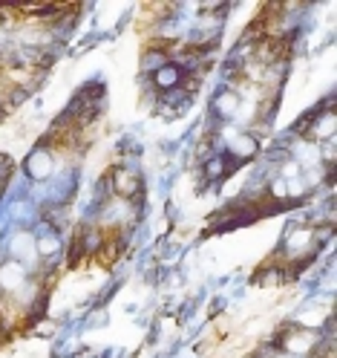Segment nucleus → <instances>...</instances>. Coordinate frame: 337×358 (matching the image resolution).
I'll list each match as a JSON object with an SVG mask.
<instances>
[{"label":"nucleus","instance_id":"obj_13","mask_svg":"<svg viewBox=\"0 0 337 358\" xmlns=\"http://www.w3.org/2000/svg\"><path fill=\"white\" fill-rule=\"evenodd\" d=\"M35 332H38V335H55V332H58V324H55V321H38Z\"/></svg>","mask_w":337,"mask_h":358},{"label":"nucleus","instance_id":"obj_10","mask_svg":"<svg viewBox=\"0 0 337 358\" xmlns=\"http://www.w3.org/2000/svg\"><path fill=\"white\" fill-rule=\"evenodd\" d=\"M239 107H242V96L237 90H222V93H216L211 101V110H214L216 119H234L239 113Z\"/></svg>","mask_w":337,"mask_h":358},{"label":"nucleus","instance_id":"obj_3","mask_svg":"<svg viewBox=\"0 0 337 358\" xmlns=\"http://www.w3.org/2000/svg\"><path fill=\"white\" fill-rule=\"evenodd\" d=\"M280 347L288 355H311L320 352V335L314 329H303V327H288L280 338Z\"/></svg>","mask_w":337,"mask_h":358},{"label":"nucleus","instance_id":"obj_8","mask_svg":"<svg viewBox=\"0 0 337 358\" xmlns=\"http://www.w3.org/2000/svg\"><path fill=\"white\" fill-rule=\"evenodd\" d=\"M257 153H260V139L251 136L248 130L234 133V136L228 139V148H225V156L234 159V162H248V159H254Z\"/></svg>","mask_w":337,"mask_h":358},{"label":"nucleus","instance_id":"obj_2","mask_svg":"<svg viewBox=\"0 0 337 358\" xmlns=\"http://www.w3.org/2000/svg\"><path fill=\"white\" fill-rule=\"evenodd\" d=\"M317 229L311 226H288L283 234V255L294 257V260H308L314 245H317Z\"/></svg>","mask_w":337,"mask_h":358},{"label":"nucleus","instance_id":"obj_11","mask_svg":"<svg viewBox=\"0 0 337 358\" xmlns=\"http://www.w3.org/2000/svg\"><path fill=\"white\" fill-rule=\"evenodd\" d=\"M228 171H231V165H228V156L225 153L208 156V159L202 162V179H205V182H219V179L228 176Z\"/></svg>","mask_w":337,"mask_h":358},{"label":"nucleus","instance_id":"obj_12","mask_svg":"<svg viewBox=\"0 0 337 358\" xmlns=\"http://www.w3.org/2000/svg\"><path fill=\"white\" fill-rule=\"evenodd\" d=\"M63 249V243L55 231H43V234H35V252L40 260H55Z\"/></svg>","mask_w":337,"mask_h":358},{"label":"nucleus","instance_id":"obj_5","mask_svg":"<svg viewBox=\"0 0 337 358\" xmlns=\"http://www.w3.org/2000/svg\"><path fill=\"white\" fill-rule=\"evenodd\" d=\"M24 171L29 179L35 182H43V179H50L55 173V153L47 148V145H38L24 162Z\"/></svg>","mask_w":337,"mask_h":358},{"label":"nucleus","instance_id":"obj_9","mask_svg":"<svg viewBox=\"0 0 337 358\" xmlns=\"http://www.w3.org/2000/svg\"><path fill=\"white\" fill-rule=\"evenodd\" d=\"M9 255H12V260L24 263V266L35 263V260H38V252H35V234H32V231H17V234L12 237V243H9Z\"/></svg>","mask_w":337,"mask_h":358},{"label":"nucleus","instance_id":"obj_1","mask_svg":"<svg viewBox=\"0 0 337 358\" xmlns=\"http://www.w3.org/2000/svg\"><path fill=\"white\" fill-rule=\"evenodd\" d=\"M110 191L112 196H119V199H127V203L136 206L142 194H144V185H142V176L127 168V165H116L110 173Z\"/></svg>","mask_w":337,"mask_h":358},{"label":"nucleus","instance_id":"obj_4","mask_svg":"<svg viewBox=\"0 0 337 358\" xmlns=\"http://www.w3.org/2000/svg\"><path fill=\"white\" fill-rule=\"evenodd\" d=\"M306 133V139L320 145V142H329L334 139V130H337V116L334 110H317L311 119H306V124L300 127Z\"/></svg>","mask_w":337,"mask_h":358},{"label":"nucleus","instance_id":"obj_6","mask_svg":"<svg viewBox=\"0 0 337 358\" xmlns=\"http://www.w3.org/2000/svg\"><path fill=\"white\" fill-rule=\"evenodd\" d=\"M29 283V268L17 260H0V292L15 295Z\"/></svg>","mask_w":337,"mask_h":358},{"label":"nucleus","instance_id":"obj_7","mask_svg":"<svg viewBox=\"0 0 337 358\" xmlns=\"http://www.w3.org/2000/svg\"><path fill=\"white\" fill-rule=\"evenodd\" d=\"M185 70L182 66H176L173 61H167L165 66H159L153 76H150V90L153 93H165V96H170V93H176L179 87H182V81H185Z\"/></svg>","mask_w":337,"mask_h":358}]
</instances>
